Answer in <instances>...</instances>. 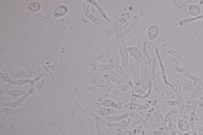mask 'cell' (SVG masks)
Listing matches in <instances>:
<instances>
[{"instance_id": "1", "label": "cell", "mask_w": 203, "mask_h": 135, "mask_svg": "<svg viewBox=\"0 0 203 135\" xmlns=\"http://www.w3.org/2000/svg\"><path fill=\"white\" fill-rule=\"evenodd\" d=\"M68 8L65 6L60 5L58 6L57 8H56L55 10L54 13V16L56 17H59L63 16L65 15L66 14L68 13Z\"/></svg>"}, {"instance_id": "2", "label": "cell", "mask_w": 203, "mask_h": 135, "mask_svg": "<svg viewBox=\"0 0 203 135\" xmlns=\"http://www.w3.org/2000/svg\"><path fill=\"white\" fill-rule=\"evenodd\" d=\"M159 32L158 27L156 26H152L149 28L148 31V35L149 38L151 39H154L157 36Z\"/></svg>"}, {"instance_id": "3", "label": "cell", "mask_w": 203, "mask_h": 135, "mask_svg": "<svg viewBox=\"0 0 203 135\" xmlns=\"http://www.w3.org/2000/svg\"><path fill=\"white\" fill-rule=\"evenodd\" d=\"M189 14L192 16H196L200 14V10L199 7L196 5H190L189 7Z\"/></svg>"}, {"instance_id": "4", "label": "cell", "mask_w": 203, "mask_h": 135, "mask_svg": "<svg viewBox=\"0 0 203 135\" xmlns=\"http://www.w3.org/2000/svg\"><path fill=\"white\" fill-rule=\"evenodd\" d=\"M41 4L38 2H35L31 3L28 7V9L32 12H36L40 10Z\"/></svg>"}, {"instance_id": "5", "label": "cell", "mask_w": 203, "mask_h": 135, "mask_svg": "<svg viewBox=\"0 0 203 135\" xmlns=\"http://www.w3.org/2000/svg\"><path fill=\"white\" fill-rule=\"evenodd\" d=\"M184 126H185V127L188 130L189 129V125H188V123H187L186 122H185V121H183L182 122H181L179 124V127L181 129L183 130V131H184Z\"/></svg>"}]
</instances>
